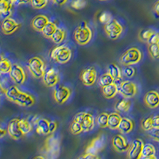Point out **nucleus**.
Segmentation results:
<instances>
[{
	"label": "nucleus",
	"instance_id": "1",
	"mask_svg": "<svg viewBox=\"0 0 159 159\" xmlns=\"http://www.w3.org/2000/svg\"><path fill=\"white\" fill-rule=\"evenodd\" d=\"M93 32L86 21H83L75 29L73 38L75 42L80 45H86L92 41Z\"/></svg>",
	"mask_w": 159,
	"mask_h": 159
},
{
	"label": "nucleus",
	"instance_id": "2",
	"mask_svg": "<svg viewBox=\"0 0 159 159\" xmlns=\"http://www.w3.org/2000/svg\"><path fill=\"white\" fill-rule=\"evenodd\" d=\"M51 59L60 65H65L70 61L72 52L70 48L66 45H57L50 51Z\"/></svg>",
	"mask_w": 159,
	"mask_h": 159
},
{
	"label": "nucleus",
	"instance_id": "3",
	"mask_svg": "<svg viewBox=\"0 0 159 159\" xmlns=\"http://www.w3.org/2000/svg\"><path fill=\"white\" fill-rule=\"evenodd\" d=\"M61 150V143L57 136L51 134L45 139L44 144V151L48 159H57Z\"/></svg>",
	"mask_w": 159,
	"mask_h": 159
},
{
	"label": "nucleus",
	"instance_id": "4",
	"mask_svg": "<svg viewBox=\"0 0 159 159\" xmlns=\"http://www.w3.org/2000/svg\"><path fill=\"white\" fill-rule=\"evenodd\" d=\"M143 52L136 47H131L125 51L120 57V63L124 66H133L141 61Z\"/></svg>",
	"mask_w": 159,
	"mask_h": 159
},
{
	"label": "nucleus",
	"instance_id": "5",
	"mask_svg": "<svg viewBox=\"0 0 159 159\" xmlns=\"http://www.w3.org/2000/svg\"><path fill=\"white\" fill-rule=\"evenodd\" d=\"M27 68L30 74L36 79H41L45 73V64L42 58L35 56L28 61Z\"/></svg>",
	"mask_w": 159,
	"mask_h": 159
},
{
	"label": "nucleus",
	"instance_id": "6",
	"mask_svg": "<svg viewBox=\"0 0 159 159\" xmlns=\"http://www.w3.org/2000/svg\"><path fill=\"white\" fill-rule=\"evenodd\" d=\"M104 31L107 36L111 40H116L123 32V26L116 19H112L109 23L104 25Z\"/></svg>",
	"mask_w": 159,
	"mask_h": 159
},
{
	"label": "nucleus",
	"instance_id": "7",
	"mask_svg": "<svg viewBox=\"0 0 159 159\" xmlns=\"http://www.w3.org/2000/svg\"><path fill=\"white\" fill-rule=\"evenodd\" d=\"M119 93L124 98H133L138 93V86L130 80H124L119 85Z\"/></svg>",
	"mask_w": 159,
	"mask_h": 159
},
{
	"label": "nucleus",
	"instance_id": "8",
	"mask_svg": "<svg viewBox=\"0 0 159 159\" xmlns=\"http://www.w3.org/2000/svg\"><path fill=\"white\" fill-rule=\"evenodd\" d=\"M105 146H106L105 137L103 134H99L92 139L91 143L88 145V147L85 149V153L97 154L104 149Z\"/></svg>",
	"mask_w": 159,
	"mask_h": 159
},
{
	"label": "nucleus",
	"instance_id": "9",
	"mask_svg": "<svg viewBox=\"0 0 159 159\" xmlns=\"http://www.w3.org/2000/svg\"><path fill=\"white\" fill-rule=\"evenodd\" d=\"M80 78L82 84L85 86H93L97 80V71L94 67L86 68L81 72Z\"/></svg>",
	"mask_w": 159,
	"mask_h": 159
},
{
	"label": "nucleus",
	"instance_id": "10",
	"mask_svg": "<svg viewBox=\"0 0 159 159\" xmlns=\"http://www.w3.org/2000/svg\"><path fill=\"white\" fill-rule=\"evenodd\" d=\"M9 75L11 80L17 85H22L26 80V75L23 68L18 64H13Z\"/></svg>",
	"mask_w": 159,
	"mask_h": 159
},
{
	"label": "nucleus",
	"instance_id": "11",
	"mask_svg": "<svg viewBox=\"0 0 159 159\" xmlns=\"http://www.w3.org/2000/svg\"><path fill=\"white\" fill-rule=\"evenodd\" d=\"M72 92L70 89L66 86H58L53 90L52 96L55 101L58 104H64L68 101L70 98Z\"/></svg>",
	"mask_w": 159,
	"mask_h": 159
},
{
	"label": "nucleus",
	"instance_id": "12",
	"mask_svg": "<svg viewBox=\"0 0 159 159\" xmlns=\"http://www.w3.org/2000/svg\"><path fill=\"white\" fill-rule=\"evenodd\" d=\"M44 84L48 88L55 87L60 81V74L57 69L50 68L45 71V75L42 77Z\"/></svg>",
	"mask_w": 159,
	"mask_h": 159
},
{
	"label": "nucleus",
	"instance_id": "13",
	"mask_svg": "<svg viewBox=\"0 0 159 159\" xmlns=\"http://www.w3.org/2000/svg\"><path fill=\"white\" fill-rule=\"evenodd\" d=\"M111 144L115 150L119 152V153L128 151L130 146L127 138L121 134H116L114 137L112 138Z\"/></svg>",
	"mask_w": 159,
	"mask_h": 159
},
{
	"label": "nucleus",
	"instance_id": "14",
	"mask_svg": "<svg viewBox=\"0 0 159 159\" xmlns=\"http://www.w3.org/2000/svg\"><path fill=\"white\" fill-rule=\"evenodd\" d=\"M145 143L140 139H134L130 146L127 151V157L129 159H141L143 149Z\"/></svg>",
	"mask_w": 159,
	"mask_h": 159
},
{
	"label": "nucleus",
	"instance_id": "15",
	"mask_svg": "<svg viewBox=\"0 0 159 159\" xmlns=\"http://www.w3.org/2000/svg\"><path fill=\"white\" fill-rule=\"evenodd\" d=\"M20 27H21V24L18 23L16 20L11 18V17L4 18L2 21V24H1L2 33L6 35L13 34Z\"/></svg>",
	"mask_w": 159,
	"mask_h": 159
},
{
	"label": "nucleus",
	"instance_id": "16",
	"mask_svg": "<svg viewBox=\"0 0 159 159\" xmlns=\"http://www.w3.org/2000/svg\"><path fill=\"white\" fill-rule=\"evenodd\" d=\"M36 99L33 95L30 94L28 92L20 91L15 99V103L19 105L20 107H30L35 104Z\"/></svg>",
	"mask_w": 159,
	"mask_h": 159
},
{
	"label": "nucleus",
	"instance_id": "17",
	"mask_svg": "<svg viewBox=\"0 0 159 159\" xmlns=\"http://www.w3.org/2000/svg\"><path fill=\"white\" fill-rule=\"evenodd\" d=\"M144 103L146 106L150 109L159 107V92L156 90L147 92L144 96Z\"/></svg>",
	"mask_w": 159,
	"mask_h": 159
},
{
	"label": "nucleus",
	"instance_id": "18",
	"mask_svg": "<svg viewBox=\"0 0 159 159\" xmlns=\"http://www.w3.org/2000/svg\"><path fill=\"white\" fill-rule=\"evenodd\" d=\"M18 122H19V119H13L7 125V134H9L10 137L15 140H18L22 139V136H24L19 127Z\"/></svg>",
	"mask_w": 159,
	"mask_h": 159
},
{
	"label": "nucleus",
	"instance_id": "19",
	"mask_svg": "<svg viewBox=\"0 0 159 159\" xmlns=\"http://www.w3.org/2000/svg\"><path fill=\"white\" fill-rule=\"evenodd\" d=\"M49 122L50 121H49L46 119H44V118H35L34 119L33 123L35 125L37 133L38 134H42V135H49V134H50Z\"/></svg>",
	"mask_w": 159,
	"mask_h": 159
},
{
	"label": "nucleus",
	"instance_id": "20",
	"mask_svg": "<svg viewBox=\"0 0 159 159\" xmlns=\"http://www.w3.org/2000/svg\"><path fill=\"white\" fill-rule=\"evenodd\" d=\"M49 22V19L46 15H36L31 21V25L33 29L38 32H42L45 26Z\"/></svg>",
	"mask_w": 159,
	"mask_h": 159
},
{
	"label": "nucleus",
	"instance_id": "21",
	"mask_svg": "<svg viewBox=\"0 0 159 159\" xmlns=\"http://www.w3.org/2000/svg\"><path fill=\"white\" fill-rule=\"evenodd\" d=\"M95 119L94 116L90 112L84 111V115L83 120L81 122L82 128H83L84 132H90L92 131L95 127Z\"/></svg>",
	"mask_w": 159,
	"mask_h": 159
},
{
	"label": "nucleus",
	"instance_id": "22",
	"mask_svg": "<svg viewBox=\"0 0 159 159\" xmlns=\"http://www.w3.org/2000/svg\"><path fill=\"white\" fill-rule=\"evenodd\" d=\"M102 93L103 96L107 99H113L119 93V86L116 83L109 84L102 88Z\"/></svg>",
	"mask_w": 159,
	"mask_h": 159
},
{
	"label": "nucleus",
	"instance_id": "23",
	"mask_svg": "<svg viewBox=\"0 0 159 159\" xmlns=\"http://www.w3.org/2000/svg\"><path fill=\"white\" fill-rule=\"evenodd\" d=\"M134 127V123L131 119L127 117H123L120 122L118 130L121 132L122 134H129L133 130Z\"/></svg>",
	"mask_w": 159,
	"mask_h": 159
},
{
	"label": "nucleus",
	"instance_id": "24",
	"mask_svg": "<svg viewBox=\"0 0 159 159\" xmlns=\"http://www.w3.org/2000/svg\"><path fill=\"white\" fill-rule=\"evenodd\" d=\"M130 107H131L130 100L124 97L118 100L115 105V110L117 112H121V113H127L130 111Z\"/></svg>",
	"mask_w": 159,
	"mask_h": 159
},
{
	"label": "nucleus",
	"instance_id": "25",
	"mask_svg": "<svg viewBox=\"0 0 159 159\" xmlns=\"http://www.w3.org/2000/svg\"><path fill=\"white\" fill-rule=\"evenodd\" d=\"M13 4L14 3L10 0H0V13L2 16L5 18L11 17L12 14Z\"/></svg>",
	"mask_w": 159,
	"mask_h": 159
},
{
	"label": "nucleus",
	"instance_id": "26",
	"mask_svg": "<svg viewBox=\"0 0 159 159\" xmlns=\"http://www.w3.org/2000/svg\"><path fill=\"white\" fill-rule=\"evenodd\" d=\"M122 119L123 117H121L117 111L110 113L108 118V128L111 130H118Z\"/></svg>",
	"mask_w": 159,
	"mask_h": 159
},
{
	"label": "nucleus",
	"instance_id": "27",
	"mask_svg": "<svg viewBox=\"0 0 159 159\" xmlns=\"http://www.w3.org/2000/svg\"><path fill=\"white\" fill-rule=\"evenodd\" d=\"M107 72L114 78L115 80H120L123 76V71L116 63H111L108 65Z\"/></svg>",
	"mask_w": 159,
	"mask_h": 159
},
{
	"label": "nucleus",
	"instance_id": "28",
	"mask_svg": "<svg viewBox=\"0 0 159 159\" xmlns=\"http://www.w3.org/2000/svg\"><path fill=\"white\" fill-rule=\"evenodd\" d=\"M20 91L21 90L17 87L16 85H11V86L7 87V89H6V91L4 92V94H5L6 98L9 101L15 103V99H16Z\"/></svg>",
	"mask_w": 159,
	"mask_h": 159
},
{
	"label": "nucleus",
	"instance_id": "29",
	"mask_svg": "<svg viewBox=\"0 0 159 159\" xmlns=\"http://www.w3.org/2000/svg\"><path fill=\"white\" fill-rule=\"evenodd\" d=\"M66 31L62 28H57L52 38H50L51 41L56 45H60L64 42L66 38Z\"/></svg>",
	"mask_w": 159,
	"mask_h": 159
},
{
	"label": "nucleus",
	"instance_id": "30",
	"mask_svg": "<svg viewBox=\"0 0 159 159\" xmlns=\"http://www.w3.org/2000/svg\"><path fill=\"white\" fill-rule=\"evenodd\" d=\"M12 63L7 57H5L3 55L1 56L0 61V72L2 74H9L12 68Z\"/></svg>",
	"mask_w": 159,
	"mask_h": 159
},
{
	"label": "nucleus",
	"instance_id": "31",
	"mask_svg": "<svg viewBox=\"0 0 159 159\" xmlns=\"http://www.w3.org/2000/svg\"><path fill=\"white\" fill-rule=\"evenodd\" d=\"M18 124H19V127L22 130V134L24 135H26L29 133H30L33 130V125L32 123L30 121L29 119H20L19 122H18Z\"/></svg>",
	"mask_w": 159,
	"mask_h": 159
},
{
	"label": "nucleus",
	"instance_id": "32",
	"mask_svg": "<svg viewBox=\"0 0 159 159\" xmlns=\"http://www.w3.org/2000/svg\"><path fill=\"white\" fill-rule=\"evenodd\" d=\"M57 28L58 27H57V25L56 23H54V22H50V21H49V23L45 25V28L43 29L42 34H43V36L45 37V38H49V39H50V38H52V35H53V34L55 33V31L57 30Z\"/></svg>",
	"mask_w": 159,
	"mask_h": 159
},
{
	"label": "nucleus",
	"instance_id": "33",
	"mask_svg": "<svg viewBox=\"0 0 159 159\" xmlns=\"http://www.w3.org/2000/svg\"><path fill=\"white\" fill-rule=\"evenodd\" d=\"M108 118L109 114L107 112H102L96 119V124L99 126L100 128H106L108 127Z\"/></svg>",
	"mask_w": 159,
	"mask_h": 159
},
{
	"label": "nucleus",
	"instance_id": "34",
	"mask_svg": "<svg viewBox=\"0 0 159 159\" xmlns=\"http://www.w3.org/2000/svg\"><path fill=\"white\" fill-rule=\"evenodd\" d=\"M98 81H99V84L100 85V87L103 88L115 83V80L114 78L109 74L108 72H105V73H103V74H102L101 76H99Z\"/></svg>",
	"mask_w": 159,
	"mask_h": 159
},
{
	"label": "nucleus",
	"instance_id": "35",
	"mask_svg": "<svg viewBox=\"0 0 159 159\" xmlns=\"http://www.w3.org/2000/svg\"><path fill=\"white\" fill-rule=\"evenodd\" d=\"M155 32L156 31L153 29L142 30L139 34V39L143 42H148L150 38Z\"/></svg>",
	"mask_w": 159,
	"mask_h": 159
},
{
	"label": "nucleus",
	"instance_id": "36",
	"mask_svg": "<svg viewBox=\"0 0 159 159\" xmlns=\"http://www.w3.org/2000/svg\"><path fill=\"white\" fill-rule=\"evenodd\" d=\"M156 154V148L151 143H145L143 149L142 157H148Z\"/></svg>",
	"mask_w": 159,
	"mask_h": 159
},
{
	"label": "nucleus",
	"instance_id": "37",
	"mask_svg": "<svg viewBox=\"0 0 159 159\" xmlns=\"http://www.w3.org/2000/svg\"><path fill=\"white\" fill-rule=\"evenodd\" d=\"M141 127L145 131H150L154 128V123H153V116H149L145 118L141 122Z\"/></svg>",
	"mask_w": 159,
	"mask_h": 159
},
{
	"label": "nucleus",
	"instance_id": "38",
	"mask_svg": "<svg viewBox=\"0 0 159 159\" xmlns=\"http://www.w3.org/2000/svg\"><path fill=\"white\" fill-rule=\"evenodd\" d=\"M148 52L153 59H159V44H148Z\"/></svg>",
	"mask_w": 159,
	"mask_h": 159
},
{
	"label": "nucleus",
	"instance_id": "39",
	"mask_svg": "<svg viewBox=\"0 0 159 159\" xmlns=\"http://www.w3.org/2000/svg\"><path fill=\"white\" fill-rule=\"evenodd\" d=\"M69 130H70L71 133L72 134H74V135H77V134H81L82 132H84L81 123H79V122L74 121V120H72V123L70 124Z\"/></svg>",
	"mask_w": 159,
	"mask_h": 159
},
{
	"label": "nucleus",
	"instance_id": "40",
	"mask_svg": "<svg viewBox=\"0 0 159 159\" xmlns=\"http://www.w3.org/2000/svg\"><path fill=\"white\" fill-rule=\"evenodd\" d=\"M49 0H31L30 4L36 10H42L47 6Z\"/></svg>",
	"mask_w": 159,
	"mask_h": 159
},
{
	"label": "nucleus",
	"instance_id": "41",
	"mask_svg": "<svg viewBox=\"0 0 159 159\" xmlns=\"http://www.w3.org/2000/svg\"><path fill=\"white\" fill-rule=\"evenodd\" d=\"M112 19H113L112 18V15H111V13L107 12V11H103V12H102L99 17V22L104 24V25L109 23Z\"/></svg>",
	"mask_w": 159,
	"mask_h": 159
},
{
	"label": "nucleus",
	"instance_id": "42",
	"mask_svg": "<svg viewBox=\"0 0 159 159\" xmlns=\"http://www.w3.org/2000/svg\"><path fill=\"white\" fill-rule=\"evenodd\" d=\"M87 5L86 0H72L71 2V7L75 10H81Z\"/></svg>",
	"mask_w": 159,
	"mask_h": 159
},
{
	"label": "nucleus",
	"instance_id": "43",
	"mask_svg": "<svg viewBox=\"0 0 159 159\" xmlns=\"http://www.w3.org/2000/svg\"><path fill=\"white\" fill-rule=\"evenodd\" d=\"M122 71L123 74L127 78H132L135 75V69L132 66H126Z\"/></svg>",
	"mask_w": 159,
	"mask_h": 159
},
{
	"label": "nucleus",
	"instance_id": "44",
	"mask_svg": "<svg viewBox=\"0 0 159 159\" xmlns=\"http://www.w3.org/2000/svg\"><path fill=\"white\" fill-rule=\"evenodd\" d=\"M149 136L154 141L159 143V127H154L149 131Z\"/></svg>",
	"mask_w": 159,
	"mask_h": 159
},
{
	"label": "nucleus",
	"instance_id": "45",
	"mask_svg": "<svg viewBox=\"0 0 159 159\" xmlns=\"http://www.w3.org/2000/svg\"><path fill=\"white\" fill-rule=\"evenodd\" d=\"M148 44H159V33L155 32L148 41Z\"/></svg>",
	"mask_w": 159,
	"mask_h": 159
},
{
	"label": "nucleus",
	"instance_id": "46",
	"mask_svg": "<svg viewBox=\"0 0 159 159\" xmlns=\"http://www.w3.org/2000/svg\"><path fill=\"white\" fill-rule=\"evenodd\" d=\"M78 159H100L97 154H88L85 153L83 155L80 156Z\"/></svg>",
	"mask_w": 159,
	"mask_h": 159
},
{
	"label": "nucleus",
	"instance_id": "47",
	"mask_svg": "<svg viewBox=\"0 0 159 159\" xmlns=\"http://www.w3.org/2000/svg\"><path fill=\"white\" fill-rule=\"evenodd\" d=\"M57 129V123L55 121H50L49 122V131H50V134H53Z\"/></svg>",
	"mask_w": 159,
	"mask_h": 159
},
{
	"label": "nucleus",
	"instance_id": "48",
	"mask_svg": "<svg viewBox=\"0 0 159 159\" xmlns=\"http://www.w3.org/2000/svg\"><path fill=\"white\" fill-rule=\"evenodd\" d=\"M84 115V111H80L78 112L77 114L75 115L74 118H73V120L76 122H79V123H81L82 120H83Z\"/></svg>",
	"mask_w": 159,
	"mask_h": 159
},
{
	"label": "nucleus",
	"instance_id": "49",
	"mask_svg": "<svg viewBox=\"0 0 159 159\" xmlns=\"http://www.w3.org/2000/svg\"><path fill=\"white\" fill-rule=\"evenodd\" d=\"M52 3H54L55 5L57 6H64L68 2L69 0H51Z\"/></svg>",
	"mask_w": 159,
	"mask_h": 159
},
{
	"label": "nucleus",
	"instance_id": "50",
	"mask_svg": "<svg viewBox=\"0 0 159 159\" xmlns=\"http://www.w3.org/2000/svg\"><path fill=\"white\" fill-rule=\"evenodd\" d=\"M153 123L154 127H159V114L153 116Z\"/></svg>",
	"mask_w": 159,
	"mask_h": 159
},
{
	"label": "nucleus",
	"instance_id": "51",
	"mask_svg": "<svg viewBox=\"0 0 159 159\" xmlns=\"http://www.w3.org/2000/svg\"><path fill=\"white\" fill-rule=\"evenodd\" d=\"M153 11L159 17V0H157V2L154 3V7H153Z\"/></svg>",
	"mask_w": 159,
	"mask_h": 159
},
{
	"label": "nucleus",
	"instance_id": "52",
	"mask_svg": "<svg viewBox=\"0 0 159 159\" xmlns=\"http://www.w3.org/2000/svg\"><path fill=\"white\" fill-rule=\"evenodd\" d=\"M31 0H17L16 5H24V4L30 3Z\"/></svg>",
	"mask_w": 159,
	"mask_h": 159
},
{
	"label": "nucleus",
	"instance_id": "53",
	"mask_svg": "<svg viewBox=\"0 0 159 159\" xmlns=\"http://www.w3.org/2000/svg\"><path fill=\"white\" fill-rule=\"evenodd\" d=\"M7 133H8L7 128L4 129L3 127H1V128H0V137L3 138L4 136L7 134Z\"/></svg>",
	"mask_w": 159,
	"mask_h": 159
},
{
	"label": "nucleus",
	"instance_id": "54",
	"mask_svg": "<svg viewBox=\"0 0 159 159\" xmlns=\"http://www.w3.org/2000/svg\"><path fill=\"white\" fill-rule=\"evenodd\" d=\"M141 159H157V157L155 155L148 156V157H142Z\"/></svg>",
	"mask_w": 159,
	"mask_h": 159
},
{
	"label": "nucleus",
	"instance_id": "55",
	"mask_svg": "<svg viewBox=\"0 0 159 159\" xmlns=\"http://www.w3.org/2000/svg\"><path fill=\"white\" fill-rule=\"evenodd\" d=\"M34 159H47V158L43 155H38L36 156V157H34Z\"/></svg>",
	"mask_w": 159,
	"mask_h": 159
},
{
	"label": "nucleus",
	"instance_id": "56",
	"mask_svg": "<svg viewBox=\"0 0 159 159\" xmlns=\"http://www.w3.org/2000/svg\"><path fill=\"white\" fill-rule=\"evenodd\" d=\"M10 1H11V2H12L14 4L16 3V2H17V0H10Z\"/></svg>",
	"mask_w": 159,
	"mask_h": 159
},
{
	"label": "nucleus",
	"instance_id": "57",
	"mask_svg": "<svg viewBox=\"0 0 159 159\" xmlns=\"http://www.w3.org/2000/svg\"><path fill=\"white\" fill-rule=\"evenodd\" d=\"M99 1H107V0H99Z\"/></svg>",
	"mask_w": 159,
	"mask_h": 159
}]
</instances>
